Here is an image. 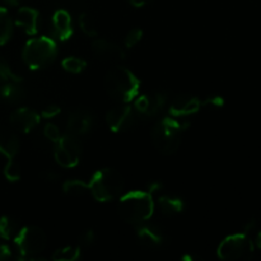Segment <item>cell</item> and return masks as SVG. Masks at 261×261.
<instances>
[{"instance_id":"obj_1","label":"cell","mask_w":261,"mask_h":261,"mask_svg":"<svg viewBox=\"0 0 261 261\" xmlns=\"http://www.w3.org/2000/svg\"><path fill=\"white\" fill-rule=\"evenodd\" d=\"M103 86L112 99L121 103H129L139 94L140 82L132 70L117 65L107 71Z\"/></svg>"},{"instance_id":"obj_2","label":"cell","mask_w":261,"mask_h":261,"mask_svg":"<svg viewBox=\"0 0 261 261\" xmlns=\"http://www.w3.org/2000/svg\"><path fill=\"white\" fill-rule=\"evenodd\" d=\"M155 209L153 195L148 191H130L122 194L119 201V214L130 224H142L150 219Z\"/></svg>"},{"instance_id":"obj_3","label":"cell","mask_w":261,"mask_h":261,"mask_svg":"<svg viewBox=\"0 0 261 261\" xmlns=\"http://www.w3.org/2000/svg\"><path fill=\"white\" fill-rule=\"evenodd\" d=\"M125 180L114 168L98 170L89 181V193L99 203H110L124 194Z\"/></svg>"},{"instance_id":"obj_4","label":"cell","mask_w":261,"mask_h":261,"mask_svg":"<svg viewBox=\"0 0 261 261\" xmlns=\"http://www.w3.org/2000/svg\"><path fill=\"white\" fill-rule=\"evenodd\" d=\"M184 124L175 117H163L153 126L152 143L155 149L163 155H172L178 150L181 144Z\"/></svg>"},{"instance_id":"obj_5","label":"cell","mask_w":261,"mask_h":261,"mask_svg":"<svg viewBox=\"0 0 261 261\" xmlns=\"http://www.w3.org/2000/svg\"><path fill=\"white\" fill-rule=\"evenodd\" d=\"M58 55L56 42L51 37L31 38L22 51V59L31 70H42L54 63Z\"/></svg>"},{"instance_id":"obj_6","label":"cell","mask_w":261,"mask_h":261,"mask_svg":"<svg viewBox=\"0 0 261 261\" xmlns=\"http://www.w3.org/2000/svg\"><path fill=\"white\" fill-rule=\"evenodd\" d=\"M15 246L22 260H37L46 247V234L36 226L22 227L14 239Z\"/></svg>"},{"instance_id":"obj_7","label":"cell","mask_w":261,"mask_h":261,"mask_svg":"<svg viewBox=\"0 0 261 261\" xmlns=\"http://www.w3.org/2000/svg\"><path fill=\"white\" fill-rule=\"evenodd\" d=\"M254 244L247 233H236L226 237L219 244L217 255L222 260H250L254 256Z\"/></svg>"},{"instance_id":"obj_8","label":"cell","mask_w":261,"mask_h":261,"mask_svg":"<svg viewBox=\"0 0 261 261\" xmlns=\"http://www.w3.org/2000/svg\"><path fill=\"white\" fill-rule=\"evenodd\" d=\"M82 144L79 137L66 133L61 135L59 142L55 143L54 157L56 163L63 168H73L81 161Z\"/></svg>"},{"instance_id":"obj_9","label":"cell","mask_w":261,"mask_h":261,"mask_svg":"<svg viewBox=\"0 0 261 261\" xmlns=\"http://www.w3.org/2000/svg\"><path fill=\"white\" fill-rule=\"evenodd\" d=\"M138 112L134 106L127 103H122L120 106L114 107L106 114L107 126L112 133H126L135 126L138 120Z\"/></svg>"},{"instance_id":"obj_10","label":"cell","mask_w":261,"mask_h":261,"mask_svg":"<svg viewBox=\"0 0 261 261\" xmlns=\"http://www.w3.org/2000/svg\"><path fill=\"white\" fill-rule=\"evenodd\" d=\"M167 97L162 92H153V93L138 94L134 99V109L139 116L153 117L157 116L163 107L166 106Z\"/></svg>"},{"instance_id":"obj_11","label":"cell","mask_w":261,"mask_h":261,"mask_svg":"<svg viewBox=\"0 0 261 261\" xmlns=\"http://www.w3.org/2000/svg\"><path fill=\"white\" fill-rule=\"evenodd\" d=\"M201 109V101L195 96L181 94L177 96L170 105V115L177 120H185L198 114Z\"/></svg>"},{"instance_id":"obj_12","label":"cell","mask_w":261,"mask_h":261,"mask_svg":"<svg viewBox=\"0 0 261 261\" xmlns=\"http://www.w3.org/2000/svg\"><path fill=\"white\" fill-rule=\"evenodd\" d=\"M9 121L13 129L27 134L40 124L41 115L30 107H19L10 114Z\"/></svg>"},{"instance_id":"obj_13","label":"cell","mask_w":261,"mask_h":261,"mask_svg":"<svg viewBox=\"0 0 261 261\" xmlns=\"http://www.w3.org/2000/svg\"><path fill=\"white\" fill-rule=\"evenodd\" d=\"M92 51H93V54L99 60L106 61V63L117 64L121 63L126 58L124 48L120 47L119 45H116L112 41L105 40V38H96V40H93V42H92Z\"/></svg>"},{"instance_id":"obj_14","label":"cell","mask_w":261,"mask_h":261,"mask_svg":"<svg viewBox=\"0 0 261 261\" xmlns=\"http://www.w3.org/2000/svg\"><path fill=\"white\" fill-rule=\"evenodd\" d=\"M92 127H93V116L88 110L75 109L69 112L66 133H70L75 137H82V135L88 134Z\"/></svg>"},{"instance_id":"obj_15","label":"cell","mask_w":261,"mask_h":261,"mask_svg":"<svg viewBox=\"0 0 261 261\" xmlns=\"http://www.w3.org/2000/svg\"><path fill=\"white\" fill-rule=\"evenodd\" d=\"M135 233H137L138 242L145 249H158L165 242V236H163L162 231L153 224H148L147 222L138 224Z\"/></svg>"},{"instance_id":"obj_16","label":"cell","mask_w":261,"mask_h":261,"mask_svg":"<svg viewBox=\"0 0 261 261\" xmlns=\"http://www.w3.org/2000/svg\"><path fill=\"white\" fill-rule=\"evenodd\" d=\"M14 24L27 35H36L38 32V24H40V13L35 8H19L15 14Z\"/></svg>"},{"instance_id":"obj_17","label":"cell","mask_w":261,"mask_h":261,"mask_svg":"<svg viewBox=\"0 0 261 261\" xmlns=\"http://www.w3.org/2000/svg\"><path fill=\"white\" fill-rule=\"evenodd\" d=\"M51 27H53L54 36L59 41H68L73 36L74 27L71 22V17L69 12L64 9H59L54 13L51 18Z\"/></svg>"},{"instance_id":"obj_18","label":"cell","mask_w":261,"mask_h":261,"mask_svg":"<svg viewBox=\"0 0 261 261\" xmlns=\"http://www.w3.org/2000/svg\"><path fill=\"white\" fill-rule=\"evenodd\" d=\"M20 149V140L17 133L8 127L0 126V154L7 160H15Z\"/></svg>"},{"instance_id":"obj_19","label":"cell","mask_w":261,"mask_h":261,"mask_svg":"<svg viewBox=\"0 0 261 261\" xmlns=\"http://www.w3.org/2000/svg\"><path fill=\"white\" fill-rule=\"evenodd\" d=\"M154 204L160 208L161 213L167 217L177 216L185 211V201L172 194H160Z\"/></svg>"},{"instance_id":"obj_20","label":"cell","mask_w":261,"mask_h":261,"mask_svg":"<svg viewBox=\"0 0 261 261\" xmlns=\"http://www.w3.org/2000/svg\"><path fill=\"white\" fill-rule=\"evenodd\" d=\"M22 81H10L0 84V98L8 103H18L24 98Z\"/></svg>"},{"instance_id":"obj_21","label":"cell","mask_w":261,"mask_h":261,"mask_svg":"<svg viewBox=\"0 0 261 261\" xmlns=\"http://www.w3.org/2000/svg\"><path fill=\"white\" fill-rule=\"evenodd\" d=\"M20 228L22 227H19L18 222L10 216H3L0 218V239L14 240Z\"/></svg>"},{"instance_id":"obj_22","label":"cell","mask_w":261,"mask_h":261,"mask_svg":"<svg viewBox=\"0 0 261 261\" xmlns=\"http://www.w3.org/2000/svg\"><path fill=\"white\" fill-rule=\"evenodd\" d=\"M13 35V20L9 12L0 7V45H4Z\"/></svg>"},{"instance_id":"obj_23","label":"cell","mask_w":261,"mask_h":261,"mask_svg":"<svg viewBox=\"0 0 261 261\" xmlns=\"http://www.w3.org/2000/svg\"><path fill=\"white\" fill-rule=\"evenodd\" d=\"M63 193L68 196H83L89 193V184L82 180H68L63 184Z\"/></svg>"},{"instance_id":"obj_24","label":"cell","mask_w":261,"mask_h":261,"mask_svg":"<svg viewBox=\"0 0 261 261\" xmlns=\"http://www.w3.org/2000/svg\"><path fill=\"white\" fill-rule=\"evenodd\" d=\"M78 24L82 32H83L87 37H97V35H98L96 22H94L93 17H92L89 13L83 12L79 14Z\"/></svg>"},{"instance_id":"obj_25","label":"cell","mask_w":261,"mask_h":261,"mask_svg":"<svg viewBox=\"0 0 261 261\" xmlns=\"http://www.w3.org/2000/svg\"><path fill=\"white\" fill-rule=\"evenodd\" d=\"M81 257V247L65 246L54 251L51 259L54 261H75Z\"/></svg>"},{"instance_id":"obj_26","label":"cell","mask_w":261,"mask_h":261,"mask_svg":"<svg viewBox=\"0 0 261 261\" xmlns=\"http://www.w3.org/2000/svg\"><path fill=\"white\" fill-rule=\"evenodd\" d=\"M61 66L64 70L70 74H81L82 71L86 70L87 61L78 56H68L61 61Z\"/></svg>"},{"instance_id":"obj_27","label":"cell","mask_w":261,"mask_h":261,"mask_svg":"<svg viewBox=\"0 0 261 261\" xmlns=\"http://www.w3.org/2000/svg\"><path fill=\"white\" fill-rule=\"evenodd\" d=\"M3 173H4V177L9 182H17L22 177V168H20V165L15 160H8L4 166V170H3Z\"/></svg>"},{"instance_id":"obj_28","label":"cell","mask_w":261,"mask_h":261,"mask_svg":"<svg viewBox=\"0 0 261 261\" xmlns=\"http://www.w3.org/2000/svg\"><path fill=\"white\" fill-rule=\"evenodd\" d=\"M10 81H22V78H20L19 75H17V74L10 69L7 60L0 56V84L7 83V82Z\"/></svg>"},{"instance_id":"obj_29","label":"cell","mask_w":261,"mask_h":261,"mask_svg":"<svg viewBox=\"0 0 261 261\" xmlns=\"http://www.w3.org/2000/svg\"><path fill=\"white\" fill-rule=\"evenodd\" d=\"M143 38V30L140 28H133L126 33L124 38V45L127 48H134Z\"/></svg>"},{"instance_id":"obj_30","label":"cell","mask_w":261,"mask_h":261,"mask_svg":"<svg viewBox=\"0 0 261 261\" xmlns=\"http://www.w3.org/2000/svg\"><path fill=\"white\" fill-rule=\"evenodd\" d=\"M43 135H45L46 139H48L53 143L59 142V139L61 138L60 130L53 122H48V124L45 125V127H43Z\"/></svg>"},{"instance_id":"obj_31","label":"cell","mask_w":261,"mask_h":261,"mask_svg":"<svg viewBox=\"0 0 261 261\" xmlns=\"http://www.w3.org/2000/svg\"><path fill=\"white\" fill-rule=\"evenodd\" d=\"M223 106H224V98L221 96L206 97L205 99L201 101V107H205V109L218 110V109H222Z\"/></svg>"},{"instance_id":"obj_32","label":"cell","mask_w":261,"mask_h":261,"mask_svg":"<svg viewBox=\"0 0 261 261\" xmlns=\"http://www.w3.org/2000/svg\"><path fill=\"white\" fill-rule=\"evenodd\" d=\"M96 241V234H94L93 229H86L79 236V244L84 247H89L94 244Z\"/></svg>"},{"instance_id":"obj_33","label":"cell","mask_w":261,"mask_h":261,"mask_svg":"<svg viewBox=\"0 0 261 261\" xmlns=\"http://www.w3.org/2000/svg\"><path fill=\"white\" fill-rule=\"evenodd\" d=\"M61 109L60 106H58V105H48V106H46L45 109H42V111H41V117H43V119H54V117L58 116L59 114H60Z\"/></svg>"},{"instance_id":"obj_34","label":"cell","mask_w":261,"mask_h":261,"mask_svg":"<svg viewBox=\"0 0 261 261\" xmlns=\"http://www.w3.org/2000/svg\"><path fill=\"white\" fill-rule=\"evenodd\" d=\"M12 257V251H10L9 246L0 242V261L9 260Z\"/></svg>"},{"instance_id":"obj_35","label":"cell","mask_w":261,"mask_h":261,"mask_svg":"<svg viewBox=\"0 0 261 261\" xmlns=\"http://www.w3.org/2000/svg\"><path fill=\"white\" fill-rule=\"evenodd\" d=\"M162 189H163L162 184L158 182V181H153V182H150L149 185H148V193L154 195V194H160L161 191H162Z\"/></svg>"},{"instance_id":"obj_36","label":"cell","mask_w":261,"mask_h":261,"mask_svg":"<svg viewBox=\"0 0 261 261\" xmlns=\"http://www.w3.org/2000/svg\"><path fill=\"white\" fill-rule=\"evenodd\" d=\"M42 178L45 181H47V182H55V181H58L60 178V176L56 172H54V171H46V172L42 173Z\"/></svg>"},{"instance_id":"obj_37","label":"cell","mask_w":261,"mask_h":261,"mask_svg":"<svg viewBox=\"0 0 261 261\" xmlns=\"http://www.w3.org/2000/svg\"><path fill=\"white\" fill-rule=\"evenodd\" d=\"M126 2L134 8H143L145 5L150 4L152 2H154V0H126Z\"/></svg>"},{"instance_id":"obj_38","label":"cell","mask_w":261,"mask_h":261,"mask_svg":"<svg viewBox=\"0 0 261 261\" xmlns=\"http://www.w3.org/2000/svg\"><path fill=\"white\" fill-rule=\"evenodd\" d=\"M255 226H256V222H255V219H250V221H247V223L244 226V233H249V232H251L252 229L255 228Z\"/></svg>"},{"instance_id":"obj_39","label":"cell","mask_w":261,"mask_h":261,"mask_svg":"<svg viewBox=\"0 0 261 261\" xmlns=\"http://www.w3.org/2000/svg\"><path fill=\"white\" fill-rule=\"evenodd\" d=\"M3 2H4L5 4L10 5V7H15V5L19 4V3L22 2V0H3Z\"/></svg>"},{"instance_id":"obj_40","label":"cell","mask_w":261,"mask_h":261,"mask_svg":"<svg viewBox=\"0 0 261 261\" xmlns=\"http://www.w3.org/2000/svg\"><path fill=\"white\" fill-rule=\"evenodd\" d=\"M184 261H194V260H200L199 257L194 256V255H184L182 257H181Z\"/></svg>"},{"instance_id":"obj_41","label":"cell","mask_w":261,"mask_h":261,"mask_svg":"<svg viewBox=\"0 0 261 261\" xmlns=\"http://www.w3.org/2000/svg\"><path fill=\"white\" fill-rule=\"evenodd\" d=\"M256 242H257V246H259V249L261 250V231L257 233V237H256Z\"/></svg>"}]
</instances>
